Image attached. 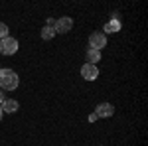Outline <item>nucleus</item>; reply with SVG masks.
<instances>
[{"label": "nucleus", "mask_w": 148, "mask_h": 146, "mask_svg": "<svg viewBox=\"0 0 148 146\" xmlns=\"http://www.w3.org/2000/svg\"><path fill=\"white\" fill-rule=\"evenodd\" d=\"M0 119H2V109H0Z\"/></svg>", "instance_id": "14"}, {"label": "nucleus", "mask_w": 148, "mask_h": 146, "mask_svg": "<svg viewBox=\"0 0 148 146\" xmlns=\"http://www.w3.org/2000/svg\"><path fill=\"white\" fill-rule=\"evenodd\" d=\"M95 114L101 119V117H113L114 114V107L111 103H99L97 109H95Z\"/></svg>", "instance_id": "6"}, {"label": "nucleus", "mask_w": 148, "mask_h": 146, "mask_svg": "<svg viewBox=\"0 0 148 146\" xmlns=\"http://www.w3.org/2000/svg\"><path fill=\"white\" fill-rule=\"evenodd\" d=\"M6 101V95H4V93H2V91H0V105H2V103Z\"/></svg>", "instance_id": "13"}, {"label": "nucleus", "mask_w": 148, "mask_h": 146, "mask_svg": "<svg viewBox=\"0 0 148 146\" xmlns=\"http://www.w3.org/2000/svg\"><path fill=\"white\" fill-rule=\"evenodd\" d=\"M89 44H91V49L101 51L103 47L107 45V36L103 34V32H95V34H91V38H89Z\"/></svg>", "instance_id": "3"}, {"label": "nucleus", "mask_w": 148, "mask_h": 146, "mask_svg": "<svg viewBox=\"0 0 148 146\" xmlns=\"http://www.w3.org/2000/svg\"><path fill=\"white\" fill-rule=\"evenodd\" d=\"M71 28H73V20H71V18H67V16L59 18V20L53 24V30H56V34H67Z\"/></svg>", "instance_id": "4"}, {"label": "nucleus", "mask_w": 148, "mask_h": 146, "mask_svg": "<svg viewBox=\"0 0 148 146\" xmlns=\"http://www.w3.org/2000/svg\"><path fill=\"white\" fill-rule=\"evenodd\" d=\"M18 51V40L6 36L4 40H0V53L2 56H14Z\"/></svg>", "instance_id": "2"}, {"label": "nucleus", "mask_w": 148, "mask_h": 146, "mask_svg": "<svg viewBox=\"0 0 148 146\" xmlns=\"http://www.w3.org/2000/svg\"><path fill=\"white\" fill-rule=\"evenodd\" d=\"M0 87L6 91H14L18 87V73L8 67L0 69Z\"/></svg>", "instance_id": "1"}, {"label": "nucleus", "mask_w": 148, "mask_h": 146, "mask_svg": "<svg viewBox=\"0 0 148 146\" xmlns=\"http://www.w3.org/2000/svg\"><path fill=\"white\" fill-rule=\"evenodd\" d=\"M53 36H56V30L51 26H44L42 28V40H51Z\"/></svg>", "instance_id": "10"}, {"label": "nucleus", "mask_w": 148, "mask_h": 146, "mask_svg": "<svg viewBox=\"0 0 148 146\" xmlns=\"http://www.w3.org/2000/svg\"><path fill=\"white\" fill-rule=\"evenodd\" d=\"M105 32H109V34H114V32H121V22L116 20V18H113L111 22L105 24Z\"/></svg>", "instance_id": "8"}, {"label": "nucleus", "mask_w": 148, "mask_h": 146, "mask_svg": "<svg viewBox=\"0 0 148 146\" xmlns=\"http://www.w3.org/2000/svg\"><path fill=\"white\" fill-rule=\"evenodd\" d=\"M6 36H8V26L4 22H0V40H4Z\"/></svg>", "instance_id": "11"}, {"label": "nucleus", "mask_w": 148, "mask_h": 146, "mask_svg": "<svg viewBox=\"0 0 148 146\" xmlns=\"http://www.w3.org/2000/svg\"><path fill=\"white\" fill-rule=\"evenodd\" d=\"M0 69H2V67H0Z\"/></svg>", "instance_id": "15"}, {"label": "nucleus", "mask_w": 148, "mask_h": 146, "mask_svg": "<svg viewBox=\"0 0 148 146\" xmlns=\"http://www.w3.org/2000/svg\"><path fill=\"white\" fill-rule=\"evenodd\" d=\"M81 75H83V79H87V81H95V79L99 77V69H97V65L85 63L81 67Z\"/></svg>", "instance_id": "5"}, {"label": "nucleus", "mask_w": 148, "mask_h": 146, "mask_svg": "<svg viewBox=\"0 0 148 146\" xmlns=\"http://www.w3.org/2000/svg\"><path fill=\"white\" fill-rule=\"evenodd\" d=\"M97 119H99V117H97V114H95V112H91V114H89V123H95V121H97Z\"/></svg>", "instance_id": "12"}, {"label": "nucleus", "mask_w": 148, "mask_h": 146, "mask_svg": "<svg viewBox=\"0 0 148 146\" xmlns=\"http://www.w3.org/2000/svg\"><path fill=\"white\" fill-rule=\"evenodd\" d=\"M18 101H14V99H6V101L0 105V109H2V112H16L18 111Z\"/></svg>", "instance_id": "7"}, {"label": "nucleus", "mask_w": 148, "mask_h": 146, "mask_svg": "<svg viewBox=\"0 0 148 146\" xmlns=\"http://www.w3.org/2000/svg\"><path fill=\"white\" fill-rule=\"evenodd\" d=\"M99 59H101V51H97V49H87V63L95 65Z\"/></svg>", "instance_id": "9"}]
</instances>
